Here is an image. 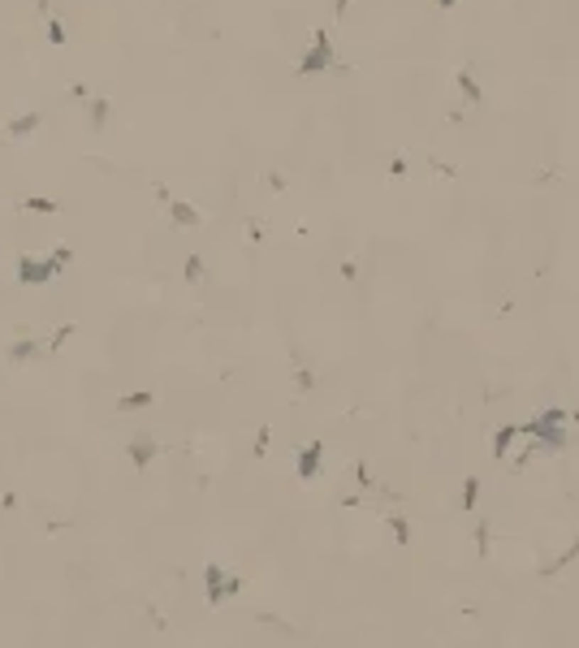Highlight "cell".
I'll return each mask as SVG.
<instances>
[{"label":"cell","mask_w":579,"mask_h":648,"mask_svg":"<svg viewBox=\"0 0 579 648\" xmlns=\"http://www.w3.org/2000/svg\"><path fill=\"white\" fill-rule=\"evenodd\" d=\"M35 126H39V113H26V117H18V122H13V134H31Z\"/></svg>","instance_id":"1"}]
</instances>
